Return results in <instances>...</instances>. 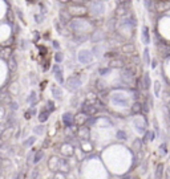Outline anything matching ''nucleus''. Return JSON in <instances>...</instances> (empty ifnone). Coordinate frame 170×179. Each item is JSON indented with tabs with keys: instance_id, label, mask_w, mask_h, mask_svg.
I'll use <instances>...</instances> for the list:
<instances>
[{
	"instance_id": "nucleus-1",
	"label": "nucleus",
	"mask_w": 170,
	"mask_h": 179,
	"mask_svg": "<svg viewBox=\"0 0 170 179\" xmlns=\"http://www.w3.org/2000/svg\"><path fill=\"white\" fill-rule=\"evenodd\" d=\"M88 11L96 17L102 16L105 12V0H92V4L88 8Z\"/></svg>"
},
{
	"instance_id": "nucleus-2",
	"label": "nucleus",
	"mask_w": 170,
	"mask_h": 179,
	"mask_svg": "<svg viewBox=\"0 0 170 179\" xmlns=\"http://www.w3.org/2000/svg\"><path fill=\"white\" fill-rule=\"evenodd\" d=\"M66 10L69 11V13L74 17H83L88 13V7L85 6V4H79V3H73L68 6Z\"/></svg>"
},
{
	"instance_id": "nucleus-3",
	"label": "nucleus",
	"mask_w": 170,
	"mask_h": 179,
	"mask_svg": "<svg viewBox=\"0 0 170 179\" xmlns=\"http://www.w3.org/2000/svg\"><path fill=\"white\" fill-rule=\"evenodd\" d=\"M134 76H136V72H134V69L132 68H124L122 70V74H121V80L128 84V85H133L134 84Z\"/></svg>"
},
{
	"instance_id": "nucleus-4",
	"label": "nucleus",
	"mask_w": 170,
	"mask_h": 179,
	"mask_svg": "<svg viewBox=\"0 0 170 179\" xmlns=\"http://www.w3.org/2000/svg\"><path fill=\"white\" fill-rule=\"evenodd\" d=\"M65 85H66V88H68V90L74 92L81 86V80H80V77H77V76H72V77H69L66 80Z\"/></svg>"
},
{
	"instance_id": "nucleus-5",
	"label": "nucleus",
	"mask_w": 170,
	"mask_h": 179,
	"mask_svg": "<svg viewBox=\"0 0 170 179\" xmlns=\"http://www.w3.org/2000/svg\"><path fill=\"white\" fill-rule=\"evenodd\" d=\"M92 59H93V55L91 53V51H88V49H83V51H80L79 61L81 62V64H89V62L92 61Z\"/></svg>"
},
{
	"instance_id": "nucleus-6",
	"label": "nucleus",
	"mask_w": 170,
	"mask_h": 179,
	"mask_svg": "<svg viewBox=\"0 0 170 179\" xmlns=\"http://www.w3.org/2000/svg\"><path fill=\"white\" fill-rule=\"evenodd\" d=\"M81 111L85 113L87 115H93L97 113V107L95 104H89L88 101H85L83 104V107H81Z\"/></svg>"
},
{
	"instance_id": "nucleus-7",
	"label": "nucleus",
	"mask_w": 170,
	"mask_h": 179,
	"mask_svg": "<svg viewBox=\"0 0 170 179\" xmlns=\"http://www.w3.org/2000/svg\"><path fill=\"white\" fill-rule=\"evenodd\" d=\"M62 123H64L65 127H72L74 125V115L72 113H69V111L64 113L62 114Z\"/></svg>"
},
{
	"instance_id": "nucleus-8",
	"label": "nucleus",
	"mask_w": 170,
	"mask_h": 179,
	"mask_svg": "<svg viewBox=\"0 0 170 179\" xmlns=\"http://www.w3.org/2000/svg\"><path fill=\"white\" fill-rule=\"evenodd\" d=\"M52 72H53V74H55L56 81L59 82V84H64V76H62V69H61V66H60L59 64L53 65Z\"/></svg>"
},
{
	"instance_id": "nucleus-9",
	"label": "nucleus",
	"mask_w": 170,
	"mask_h": 179,
	"mask_svg": "<svg viewBox=\"0 0 170 179\" xmlns=\"http://www.w3.org/2000/svg\"><path fill=\"white\" fill-rule=\"evenodd\" d=\"M60 166H61V159H59L57 156H52L48 162V167L52 171H60Z\"/></svg>"
},
{
	"instance_id": "nucleus-10",
	"label": "nucleus",
	"mask_w": 170,
	"mask_h": 179,
	"mask_svg": "<svg viewBox=\"0 0 170 179\" xmlns=\"http://www.w3.org/2000/svg\"><path fill=\"white\" fill-rule=\"evenodd\" d=\"M70 17H72V15L69 13L68 10H61L60 11V20L59 21H60L62 25H66V24H69L70 20H72Z\"/></svg>"
},
{
	"instance_id": "nucleus-11",
	"label": "nucleus",
	"mask_w": 170,
	"mask_h": 179,
	"mask_svg": "<svg viewBox=\"0 0 170 179\" xmlns=\"http://www.w3.org/2000/svg\"><path fill=\"white\" fill-rule=\"evenodd\" d=\"M168 8H170L169 0H158V2L155 3V10L158 12H164V11H166Z\"/></svg>"
},
{
	"instance_id": "nucleus-12",
	"label": "nucleus",
	"mask_w": 170,
	"mask_h": 179,
	"mask_svg": "<svg viewBox=\"0 0 170 179\" xmlns=\"http://www.w3.org/2000/svg\"><path fill=\"white\" fill-rule=\"evenodd\" d=\"M150 31H149V27L144 25L142 27V32H141V39H142V43L145 44V45H147V44L150 43Z\"/></svg>"
},
{
	"instance_id": "nucleus-13",
	"label": "nucleus",
	"mask_w": 170,
	"mask_h": 179,
	"mask_svg": "<svg viewBox=\"0 0 170 179\" xmlns=\"http://www.w3.org/2000/svg\"><path fill=\"white\" fill-rule=\"evenodd\" d=\"M125 66V61L121 59V57H114L113 60H110L109 62V68H122Z\"/></svg>"
},
{
	"instance_id": "nucleus-14",
	"label": "nucleus",
	"mask_w": 170,
	"mask_h": 179,
	"mask_svg": "<svg viewBox=\"0 0 170 179\" xmlns=\"http://www.w3.org/2000/svg\"><path fill=\"white\" fill-rule=\"evenodd\" d=\"M121 51L122 53H126V55H133L136 52V45L133 43H125L121 48Z\"/></svg>"
},
{
	"instance_id": "nucleus-15",
	"label": "nucleus",
	"mask_w": 170,
	"mask_h": 179,
	"mask_svg": "<svg viewBox=\"0 0 170 179\" xmlns=\"http://www.w3.org/2000/svg\"><path fill=\"white\" fill-rule=\"evenodd\" d=\"M164 163H158L157 167H155V171H154V179H162L164 177Z\"/></svg>"
},
{
	"instance_id": "nucleus-16",
	"label": "nucleus",
	"mask_w": 170,
	"mask_h": 179,
	"mask_svg": "<svg viewBox=\"0 0 170 179\" xmlns=\"http://www.w3.org/2000/svg\"><path fill=\"white\" fill-rule=\"evenodd\" d=\"M49 114H51V111H49V110L47 109V107H45V109H43V110L39 113V121H40L41 123H44L45 121H48Z\"/></svg>"
},
{
	"instance_id": "nucleus-17",
	"label": "nucleus",
	"mask_w": 170,
	"mask_h": 179,
	"mask_svg": "<svg viewBox=\"0 0 170 179\" xmlns=\"http://www.w3.org/2000/svg\"><path fill=\"white\" fill-rule=\"evenodd\" d=\"M87 119H88V115L85 114V113H80L77 114L74 117V123H79V125H85V122H87Z\"/></svg>"
},
{
	"instance_id": "nucleus-18",
	"label": "nucleus",
	"mask_w": 170,
	"mask_h": 179,
	"mask_svg": "<svg viewBox=\"0 0 170 179\" xmlns=\"http://www.w3.org/2000/svg\"><path fill=\"white\" fill-rule=\"evenodd\" d=\"M102 39H104V33H102L101 31H93V35H92V39H91L93 43L97 44V43H100Z\"/></svg>"
},
{
	"instance_id": "nucleus-19",
	"label": "nucleus",
	"mask_w": 170,
	"mask_h": 179,
	"mask_svg": "<svg viewBox=\"0 0 170 179\" xmlns=\"http://www.w3.org/2000/svg\"><path fill=\"white\" fill-rule=\"evenodd\" d=\"M89 129L87 126H83L79 129V138H81V139H88L89 138Z\"/></svg>"
},
{
	"instance_id": "nucleus-20",
	"label": "nucleus",
	"mask_w": 170,
	"mask_h": 179,
	"mask_svg": "<svg viewBox=\"0 0 170 179\" xmlns=\"http://www.w3.org/2000/svg\"><path fill=\"white\" fill-rule=\"evenodd\" d=\"M52 94H53V97L56 98V100H61L62 98V90L59 88V86H56V85H53L52 86Z\"/></svg>"
},
{
	"instance_id": "nucleus-21",
	"label": "nucleus",
	"mask_w": 170,
	"mask_h": 179,
	"mask_svg": "<svg viewBox=\"0 0 170 179\" xmlns=\"http://www.w3.org/2000/svg\"><path fill=\"white\" fill-rule=\"evenodd\" d=\"M151 84V80H150V76L149 73H144V77H142V88L145 89V90H147Z\"/></svg>"
},
{
	"instance_id": "nucleus-22",
	"label": "nucleus",
	"mask_w": 170,
	"mask_h": 179,
	"mask_svg": "<svg viewBox=\"0 0 170 179\" xmlns=\"http://www.w3.org/2000/svg\"><path fill=\"white\" fill-rule=\"evenodd\" d=\"M8 68H10V70L11 72H15L16 70V68H17V62H16V60H15V57H10L8 59Z\"/></svg>"
},
{
	"instance_id": "nucleus-23",
	"label": "nucleus",
	"mask_w": 170,
	"mask_h": 179,
	"mask_svg": "<svg viewBox=\"0 0 170 179\" xmlns=\"http://www.w3.org/2000/svg\"><path fill=\"white\" fill-rule=\"evenodd\" d=\"M61 153L64 154V155H66V156L72 155V154H73L72 146H70V145H64V146H62V149H61Z\"/></svg>"
},
{
	"instance_id": "nucleus-24",
	"label": "nucleus",
	"mask_w": 170,
	"mask_h": 179,
	"mask_svg": "<svg viewBox=\"0 0 170 179\" xmlns=\"http://www.w3.org/2000/svg\"><path fill=\"white\" fill-rule=\"evenodd\" d=\"M43 158H44V151L43 150L36 151V153H35V155H33V163H39Z\"/></svg>"
},
{
	"instance_id": "nucleus-25",
	"label": "nucleus",
	"mask_w": 170,
	"mask_h": 179,
	"mask_svg": "<svg viewBox=\"0 0 170 179\" xmlns=\"http://www.w3.org/2000/svg\"><path fill=\"white\" fill-rule=\"evenodd\" d=\"M144 64L145 65H149L150 64V52H149V48H145L144 49Z\"/></svg>"
},
{
	"instance_id": "nucleus-26",
	"label": "nucleus",
	"mask_w": 170,
	"mask_h": 179,
	"mask_svg": "<svg viewBox=\"0 0 170 179\" xmlns=\"http://www.w3.org/2000/svg\"><path fill=\"white\" fill-rule=\"evenodd\" d=\"M145 7L147 11H154L155 10V3L154 0H145Z\"/></svg>"
},
{
	"instance_id": "nucleus-27",
	"label": "nucleus",
	"mask_w": 170,
	"mask_h": 179,
	"mask_svg": "<svg viewBox=\"0 0 170 179\" xmlns=\"http://www.w3.org/2000/svg\"><path fill=\"white\" fill-rule=\"evenodd\" d=\"M11 48H6V49H2V51H0V56H2L3 57V59H4V57H6V59H10V57H11Z\"/></svg>"
},
{
	"instance_id": "nucleus-28",
	"label": "nucleus",
	"mask_w": 170,
	"mask_h": 179,
	"mask_svg": "<svg viewBox=\"0 0 170 179\" xmlns=\"http://www.w3.org/2000/svg\"><path fill=\"white\" fill-rule=\"evenodd\" d=\"M154 139V133L149 130V131H145V135H144V142H147V141H153Z\"/></svg>"
},
{
	"instance_id": "nucleus-29",
	"label": "nucleus",
	"mask_w": 170,
	"mask_h": 179,
	"mask_svg": "<svg viewBox=\"0 0 170 179\" xmlns=\"http://www.w3.org/2000/svg\"><path fill=\"white\" fill-rule=\"evenodd\" d=\"M33 131H35V134H37V135H41V134L45 131V126H44V125H39V126L33 127Z\"/></svg>"
},
{
	"instance_id": "nucleus-30",
	"label": "nucleus",
	"mask_w": 170,
	"mask_h": 179,
	"mask_svg": "<svg viewBox=\"0 0 170 179\" xmlns=\"http://www.w3.org/2000/svg\"><path fill=\"white\" fill-rule=\"evenodd\" d=\"M36 100H37V97H36V92H31V94H29V97H28V100H27V102H28V104L35 105Z\"/></svg>"
},
{
	"instance_id": "nucleus-31",
	"label": "nucleus",
	"mask_w": 170,
	"mask_h": 179,
	"mask_svg": "<svg viewBox=\"0 0 170 179\" xmlns=\"http://www.w3.org/2000/svg\"><path fill=\"white\" fill-rule=\"evenodd\" d=\"M35 142H36V137H29L28 139H25V141L23 142V145H24L25 147H29V146H32Z\"/></svg>"
},
{
	"instance_id": "nucleus-32",
	"label": "nucleus",
	"mask_w": 170,
	"mask_h": 179,
	"mask_svg": "<svg viewBox=\"0 0 170 179\" xmlns=\"http://www.w3.org/2000/svg\"><path fill=\"white\" fill-rule=\"evenodd\" d=\"M159 93H161V82L154 81V94H155V97H159Z\"/></svg>"
},
{
	"instance_id": "nucleus-33",
	"label": "nucleus",
	"mask_w": 170,
	"mask_h": 179,
	"mask_svg": "<svg viewBox=\"0 0 170 179\" xmlns=\"http://www.w3.org/2000/svg\"><path fill=\"white\" fill-rule=\"evenodd\" d=\"M55 61L57 62V64L62 62V61H64V55H62L61 52H56V53H55Z\"/></svg>"
},
{
	"instance_id": "nucleus-34",
	"label": "nucleus",
	"mask_w": 170,
	"mask_h": 179,
	"mask_svg": "<svg viewBox=\"0 0 170 179\" xmlns=\"http://www.w3.org/2000/svg\"><path fill=\"white\" fill-rule=\"evenodd\" d=\"M142 105L140 104V102H136V104H134L133 106H132V111H133V113H140V111L142 110V107H141Z\"/></svg>"
},
{
	"instance_id": "nucleus-35",
	"label": "nucleus",
	"mask_w": 170,
	"mask_h": 179,
	"mask_svg": "<svg viewBox=\"0 0 170 179\" xmlns=\"http://www.w3.org/2000/svg\"><path fill=\"white\" fill-rule=\"evenodd\" d=\"M35 114H36V110H35V107H31L28 111H25L24 117H25V119H29V118L32 117V115H35Z\"/></svg>"
},
{
	"instance_id": "nucleus-36",
	"label": "nucleus",
	"mask_w": 170,
	"mask_h": 179,
	"mask_svg": "<svg viewBox=\"0 0 170 179\" xmlns=\"http://www.w3.org/2000/svg\"><path fill=\"white\" fill-rule=\"evenodd\" d=\"M166 143H162L159 147H158V153H159V155H165L168 153V149H166Z\"/></svg>"
},
{
	"instance_id": "nucleus-37",
	"label": "nucleus",
	"mask_w": 170,
	"mask_h": 179,
	"mask_svg": "<svg viewBox=\"0 0 170 179\" xmlns=\"http://www.w3.org/2000/svg\"><path fill=\"white\" fill-rule=\"evenodd\" d=\"M35 20H36V23H43L44 21V13H39V15H35Z\"/></svg>"
},
{
	"instance_id": "nucleus-38",
	"label": "nucleus",
	"mask_w": 170,
	"mask_h": 179,
	"mask_svg": "<svg viewBox=\"0 0 170 179\" xmlns=\"http://www.w3.org/2000/svg\"><path fill=\"white\" fill-rule=\"evenodd\" d=\"M53 179H65L64 173H62V171H57V173L55 174V178H53Z\"/></svg>"
},
{
	"instance_id": "nucleus-39",
	"label": "nucleus",
	"mask_w": 170,
	"mask_h": 179,
	"mask_svg": "<svg viewBox=\"0 0 170 179\" xmlns=\"http://www.w3.org/2000/svg\"><path fill=\"white\" fill-rule=\"evenodd\" d=\"M47 109H48L49 111H53V110H55V104H53L52 101H48V102H47Z\"/></svg>"
},
{
	"instance_id": "nucleus-40",
	"label": "nucleus",
	"mask_w": 170,
	"mask_h": 179,
	"mask_svg": "<svg viewBox=\"0 0 170 179\" xmlns=\"http://www.w3.org/2000/svg\"><path fill=\"white\" fill-rule=\"evenodd\" d=\"M117 138H120V139H125V138H126V134H125V131H122V130H118L117 131Z\"/></svg>"
},
{
	"instance_id": "nucleus-41",
	"label": "nucleus",
	"mask_w": 170,
	"mask_h": 179,
	"mask_svg": "<svg viewBox=\"0 0 170 179\" xmlns=\"http://www.w3.org/2000/svg\"><path fill=\"white\" fill-rule=\"evenodd\" d=\"M110 69H112V68H101V69H100V74H101V76H105L106 73H109Z\"/></svg>"
},
{
	"instance_id": "nucleus-42",
	"label": "nucleus",
	"mask_w": 170,
	"mask_h": 179,
	"mask_svg": "<svg viewBox=\"0 0 170 179\" xmlns=\"http://www.w3.org/2000/svg\"><path fill=\"white\" fill-rule=\"evenodd\" d=\"M16 15L19 16V19H20L21 21H24V16H23V12H21L20 8H17V10H16Z\"/></svg>"
},
{
	"instance_id": "nucleus-43",
	"label": "nucleus",
	"mask_w": 170,
	"mask_h": 179,
	"mask_svg": "<svg viewBox=\"0 0 170 179\" xmlns=\"http://www.w3.org/2000/svg\"><path fill=\"white\" fill-rule=\"evenodd\" d=\"M134 147H136V150H141V139L134 141Z\"/></svg>"
},
{
	"instance_id": "nucleus-44",
	"label": "nucleus",
	"mask_w": 170,
	"mask_h": 179,
	"mask_svg": "<svg viewBox=\"0 0 170 179\" xmlns=\"http://www.w3.org/2000/svg\"><path fill=\"white\" fill-rule=\"evenodd\" d=\"M96 84H97V88H98V89H100V90H104V89L106 88V86H102V85H105V84H104V82H102V81H101V80H98V81H97Z\"/></svg>"
},
{
	"instance_id": "nucleus-45",
	"label": "nucleus",
	"mask_w": 170,
	"mask_h": 179,
	"mask_svg": "<svg viewBox=\"0 0 170 179\" xmlns=\"http://www.w3.org/2000/svg\"><path fill=\"white\" fill-rule=\"evenodd\" d=\"M39 178V171L37 170H33L32 174H31V179H37Z\"/></svg>"
},
{
	"instance_id": "nucleus-46",
	"label": "nucleus",
	"mask_w": 170,
	"mask_h": 179,
	"mask_svg": "<svg viewBox=\"0 0 170 179\" xmlns=\"http://www.w3.org/2000/svg\"><path fill=\"white\" fill-rule=\"evenodd\" d=\"M52 45H53V48H55V49H57V51H59V49H60V44L57 43L56 40H53V41H52Z\"/></svg>"
},
{
	"instance_id": "nucleus-47",
	"label": "nucleus",
	"mask_w": 170,
	"mask_h": 179,
	"mask_svg": "<svg viewBox=\"0 0 170 179\" xmlns=\"http://www.w3.org/2000/svg\"><path fill=\"white\" fill-rule=\"evenodd\" d=\"M11 105H12V110L19 109V104H17V102H11Z\"/></svg>"
},
{
	"instance_id": "nucleus-48",
	"label": "nucleus",
	"mask_w": 170,
	"mask_h": 179,
	"mask_svg": "<svg viewBox=\"0 0 170 179\" xmlns=\"http://www.w3.org/2000/svg\"><path fill=\"white\" fill-rule=\"evenodd\" d=\"M165 179H170V167L166 170V174H165Z\"/></svg>"
},
{
	"instance_id": "nucleus-49",
	"label": "nucleus",
	"mask_w": 170,
	"mask_h": 179,
	"mask_svg": "<svg viewBox=\"0 0 170 179\" xmlns=\"http://www.w3.org/2000/svg\"><path fill=\"white\" fill-rule=\"evenodd\" d=\"M4 115H6V113H4V110H3V107H0V118H3Z\"/></svg>"
},
{
	"instance_id": "nucleus-50",
	"label": "nucleus",
	"mask_w": 170,
	"mask_h": 179,
	"mask_svg": "<svg viewBox=\"0 0 170 179\" xmlns=\"http://www.w3.org/2000/svg\"><path fill=\"white\" fill-rule=\"evenodd\" d=\"M12 179H20V174H16V175H15V177H13Z\"/></svg>"
},
{
	"instance_id": "nucleus-51",
	"label": "nucleus",
	"mask_w": 170,
	"mask_h": 179,
	"mask_svg": "<svg viewBox=\"0 0 170 179\" xmlns=\"http://www.w3.org/2000/svg\"><path fill=\"white\" fill-rule=\"evenodd\" d=\"M59 2H60V3H64V4H65V3H68L69 0H59Z\"/></svg>"
},
{
	"instance_id": "nucleus-52",
	"label": "nucleus",
	"mask_w": 170,
	"mask_h": 179,
	"mask_svg": "<svg viewBox=\"0 0 170 179\" xmlns=\"http://www.w3.org/2000/svg\"><path fill=\"white\" fill-rule=\"evenodd\" d=\"M117 2H118V4H120V3H125V2H128V0H117Z\"/></svg>"
},
{
	"instance_id": "nucleus-53",
	"label": "nucleus",
	"mask_w": 170,
	"mask_h": 179,
	"mask_svg": "<svg viewBox=\"0 0 170 179\" xmlns=\"http://www.w3.org/2000/svg\"><path fill=\"white\" fill-rule=\"evenodd\" d=\"M2 145H3V143H2V141H0V146H2Z\"/></svg>"
},
{
	"instance_id": "nucleus-54",
	"label": "nucleus",
	"mask_w": 170,
	"mask_h": 179,
	"mask_svg": "<svg viewBox=\"0 0 170 179\" xmlns=\"http://www.w3.org/2000/svg\"><path fill=\"white\" fill-rule=\"evenodd\" d=\"M0 164H2V159H0Z\"/></svg>"
},
{
	"instance_id": "nucleus-55",
	"label": "nucleus",
	"mask_w": 170,
	"mask_h": 179,
	"mask_svg": "<svg viewBox=\"0 0 170 179\" xmlns=\"http://www.w3.org/2000/svg\"><path fill=\"white\" fill-rule=\"evenodd\" d=\"M0 174H2V170H0Z\"/></svg>"
}]
</instances>
